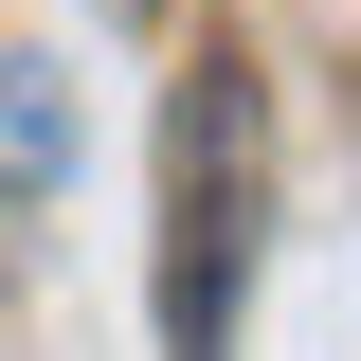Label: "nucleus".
I'll list each match as a JSON object with an SVG mask.
<instances>
[{
    "label": "nucleus",
    "instance_id": "obj_1",
    "mask_svg": "<svg viewBox=\"0 0 361 361\" xmlns=\"http://www.w3.org/2000/svg\"><path fill=\"white\" fill-rule=\"evenodd\" d=\"M235 199H253V109H235V90H180V289H163V325H180V361L217 343V253L253 235Z\"/></svg>",
    "mask_w": 361,
    "mask_h": 361
}]
</instances>
